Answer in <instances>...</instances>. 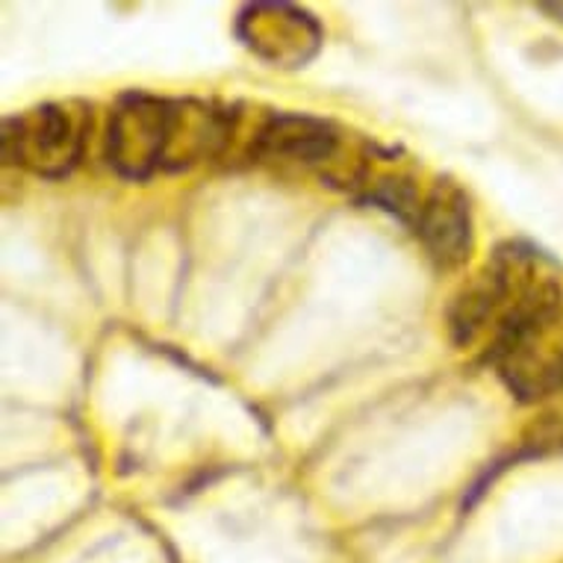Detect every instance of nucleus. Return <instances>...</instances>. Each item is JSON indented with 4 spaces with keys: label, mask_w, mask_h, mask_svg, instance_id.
<instances>
[{
    "label": "nucleus",
    "mask_w": 563,
    "mask_h": 563,
    "mask_svg": "<svg viewBox=\"0 0 563 563\" xmlns=\"http://www.w3.org/2000/svg\"><path fill=\"white\" fill-rule=\"evenodd\" d=\"M561 305V266L528 242H505L454 296L449 331L461 349L489 340L493 351L508 333Z\"/></svg>",
    "instance_id": "1"
},
{
    "label": "nucleus",
    "mask_w": 563,
    "mask_h": 563,
    "mask_svg": "<svg viewBox=\"0 0 563 563\" xmlns=\"http://www.w3.org/2000/svg\"><path fill=\"white\" fill-rule=\"evenodd\" d=\"M499 378L522 405L563 396V305L534 316L489 351Z\"/></svg>",
    "instance_id": "2"
},
{
    "label": "nucleus",
    "mask_w": 563,
    "mask_h": 563,
    "mask_svg": "<svg viewBox=\"0 0 563 563\" xmlns=\"http://www.w3.org/2000/svg\"><path fill=\"white\" fill-rule=\"evenodd\" d=\"M86 115L71 103H42L3 121L0 148L10 166L65 177L84 157Z\"/></svg>",
    "instance_id": "3"
},
{
    "label": "nucleus",
    "mask_w": 563,
    "mask_h": 563,
    "mask_svg": "<svg viewBox=\"0 0 563 563\" xmlns=\"http://www.w3.org/2000/svg\"><path fill=\"white\" fill-rule=\"evenodd\" d=\"M251 159L263 166L301 168L316 172L324 180H345V184H361L366 168H354L342 163V133L331 121L316 119V115H296V112H275L257 128L251 139Z\"/></svg>",
    "instance_id": "4"
},
{
    "label": "nucleus",
    "mask_w": 563,
    "mask_h": 563,
    "mask_svg": "<svg viewBox=\"0 0 563 563\" xmlns=\"http://www.w3.org/2000/svg\"><path fill=\"white\" fill-rule=\"evenodd\" d=\"M172 101L128 95L112 110L107 128V159L130 180H145L166 166Z\"/></svg>",
    "instance_id": "5"
},
{
    "label": "nucleus",
    "mask_w": 563,
    "mask_h": 563,
    "mask_svg": "<svg viewBox=\"0 0 563 563\" xmlns=\"http://www.w3.org/2000/svg\"><path fill=\"white\" fill-rule=\"evenodd\" d=\"M416 236L440 268H461L475 249L470 195L461 184L440 177L428 186L413 219Z\"/></svg>",
    "instance_id": "6"
},
{
    "label": "nucleus",
    "mask_w": 563,
    "mask_h": 563,
    "mask_svg": "<svg viewBox=\"0 0 563 563\" xmlns=\"http://www.w3.org/2000/svg\"><path fill=\"white\" fill-rule=\"evenodd\" d=\"M240 36L257 56L275 65H305L319 47L322 30L307 12L287 3H257L240 15Z\"/></svg>",
    "instance_id": "7"
}]
</instances>
